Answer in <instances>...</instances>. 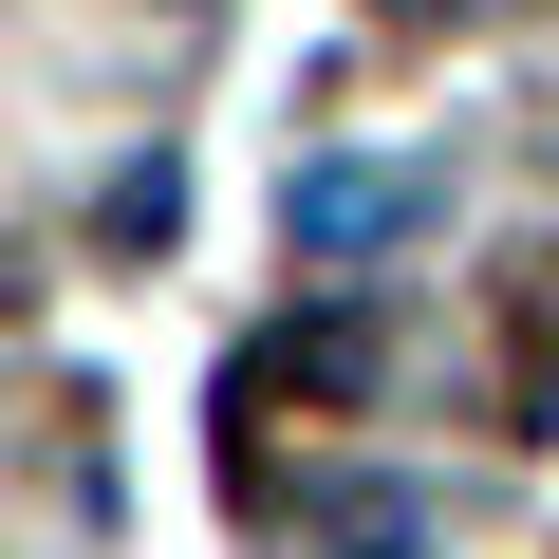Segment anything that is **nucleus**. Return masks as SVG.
Masks as SVG:
<instances>
[{"label": "nucleus", "instance_id": "f257e3e1", "mask_svg": "<svg viewBox=\"0 0 559 559\" xmlns=\"http://www.w3.org/2000/svg\"><path fill=\"white\" fill-rule=\"evenodd\" d=\"M429 205H448L429 168H373V150H336V168H299V187H280V242H299V261H392Z\"/></svg>", "mask_w": 559, "mask_h": 559}, {"label": "nucleus", "instance_id": "f03ea898", "mask_svg": "<svg viewBox=\"0 0 559 559\" xmlns=\"http://www.w3.org/2000/svg\"><path fill=\"white\" fill-rule=\"evenodd\" d=\"M318 559H429V485H299Z\"/></svg>", "mask_w": 559, "mask_h": 559}]
</instances>
